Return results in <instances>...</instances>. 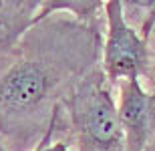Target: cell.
Listing matches in <instances>:
<instances>
[{"mask_svg": "<svg viewBox=\"0 0 155 151\" xmlns=\"http://www.w3.org/2000/svg\"><path fill=\"white\" fill-rule=\"evenodd\" d=\"M113 89L97 64L64 97L67 125L79 151H127Z\"/></svg>", "mask_w": 155, "mask_h": 151, "instance_id": "7a4b0ae2", "label": "cell"}, {"mask_svg": "<svg viewBox=\"0 0 155 151\" xmlns=\"http://www.w3.org/2000/svg\"><path fill=\"white\" fill-rule=\"evenodd\" d=\"M99 44V28L81 22L45 20L22 36L0 64L2 143L26 147L35 135L42 141L75 83L97 67Z\"/></svg>", "mask_w": 155, "mask_h": 151, "instance_id": "6da1fadb", "label": "cell"}, {"mask_svg": "<svg viewBox=\"0 0 155 151\" xmlns=\"http://www.w3.org/2000/svg\"><path fill=\"white\" fill-rule=\"evenodd\" d=\"M58 109H61V107H58ZM58 109L54 111V115H52L51 127H48L46 135L42 137V141H40L32 151H73L67 141H52V135H54V131H57V127H58Z\"/></svg>", "mask_w": 155, "mask_h": 151, "instance_id": "5b68a950", "label": "cell"}, {"mask_svg": "<svg viewBox=\"0 0 155 151\" xmlns=\"http://www.w3.org/2000/svg\"><path fill=\"white\" fill-rule=\"evenodd\" d=\"M117 91V109L127 151H145L155 133V91H147L141 79L121 81Z\"/></svg>", "mask_w": 155, "mask_h": 151, "instance_id": "277c9868", "label": "cell"}, {"mask_svg": "<svg viewBox=\"0 0 155 151\" xmlns=\"http://www.w3.org/2000/svg\"><path fill=\"white\" fill-rule=\"evenodd\" d=\"M0 151H10V149H8V147L4 145V143H2V139H0Z\"/></svg>", "mask_w": 155, "mask_h": 151, "instance_id": "52a82bcc", "label": "cell"}, {"mask_svg": "<svg viewBox=\"0 0 155 151\" xmlns=\"http://www.w3.org/2000/svg\"><path fill=\"white\" fill-rule=\"evenodd\" d=\"M153 34H155V28H153ZM151 83H153V87H155V61H153V67H151V71H149V77H147Z\"/></svg>", "mask_w": 155, "mask_h": 151, "instance_id": "8992f818", "label": "cell"}, {"mask_svg": "<svg viewBox=\"0 0 155 151\" xmlns=\"http://www.w3.org/2000/svg\"><path fill=\"white\" fill-rule=\"evenodd\" d=\"M99 64L113 87L121 81L149 77L153 67L149 41L127 22L121 0L105 2V38Z\"/></svg>", "mask_w": 155, "mask_h": 151, "instance_id": "3957f363", "label": "cell"}]
</instances>
